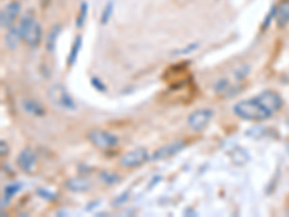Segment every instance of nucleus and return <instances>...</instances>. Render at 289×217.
<instances>
[{"instance_id":"0eeeda50","label":"nucleus","mask_w":289,"mask_h":217,"mask_svg":"<svg viewBox=\"0 0 289 217\" xmlns=\"http://www.w3.org/2000/svg\"><path fill=\"white\" fill-rule=\"evenodd\" d=\"M257 99L262 101V104L272 115L276 113L282 107V104H284V100H282L281 94L276 93V91H273V90H265V91H262L260 94H257Z\"/></svg>"},{"instance_id":"aec40b11","label":"nucleus","mask_w":289,"mask_h":217,"mask_svg":"<svg viewBox=\"0 0 289 217\" xmlns=\"http://www.w3.org/2000/svg\"><path fill=\"white\" fill-rule=\"evenodd\" d=\"M112 13H113V3L110 1V3L106 4V7H104V10H103V15H101V23H103V25L109 22Z\"/></svg>"},{"instance_id":"ddd939ff","label":"nucleus","mask_w":289,"mask_h":217,"mask_svg":"<svg viewBox=\"0 0 289 217\" xmlns=\"http://www.w3.org/2000/svg\"><path fill=\"white\" fill-rule=\"evenodd\" d=\"M9 31L6 32V37H4V43L9 49H15L19 42L23 39L22 37V31H20V26H10L7 28Z\"/></svg>"},{"instance_id":"f03ea898","label":"nucleus","mask_w":289,"mask_h":217,"mask_svg":"<svg viewBox=\"0 0 289 217\" xmlns=\"http://www.w3.org/2000/svg\"><path fill=\"white\" fill-rule=\"evenodd\" d=\"M20 31H22V37L23 41L26 42L28 46L31 48H37L39 46L42 41V26L39 22L35 19L34 15H25L19 23Z\"/></svg>"},{"instance_id":"4be33fe9","label":"nucleus","mask_w":289,"mask_h":217,"mask_svg":"<svg viewBox=\"0 0 289 217\" xmlns=\"http://www.w3.org/2000/svg\"><path fill=\"white\" fill-rule=\"evenodd\" d=\"M127 198H129V191H124L123 196L120 194L119 197H116V198H115V201H113V206H115V207H119L120 204L126 203V200H127Z\"/></svg>"},{"instance_id":"2eb2a0df","label":"nucleus","mask_w":289,"mask_h":217,"mask_svg":"<svg viewBox=\"0 0 289 217\" xmlns=\"http://www.w3.org/2000/svg\"><path fill=\"white\" fill-rule=\"evenodd\" d=\"M22 188V184L20 182H10L4 187L3 190V196H1V207L7 206L9 201L16 196V193H19Z\"/></svg>"},{"instance_id":"20e7f679","label":"nucleus","mask_w":289,"mask_h":217,"mask_svg":"<svg viewBox=\"0 0 289 217\" xmlns=\"http://www.w3.org/2000/svg\"><path fill=\"white\" fill-rule=\"evenodd\" d=\"M48 99L58 107L64 110H76L77 104L68 90L62 84H54L48 88Z\"/></svg>"},{"instance_id":"9d476101","label":"nucleus","mask_w":289,"mask_h":217,"mask_svg":"<svg viewBox=\"0 0 289 217\" xmlns=\"http://www.w3.org/2000/svg\"><path fill=\"white\" fill-rule=\"evenodd\" d=\"M16 162L23 173H32L37 165V155L31 148H25L23 151H20Z\"/></svg>"},{"instance_id":"b1692460","label":"nucleus","mask_w":289,"mask_h":217,"mask_svg":"<svg viewBox=\"0 0 289 217\" xmlns=\"http://www.w3.org/2000/svg\"><path fill=\"white\" fill-rule=\"evenodd\" d=\"M7 154H9V146H7V143L4 140H1L0 142V155L1 157H6Z\"/></svg>"},{"instance_id":"412c9836","label":"nucleus","mask_w":289,"mask_h":217,"mask_svg":"<svg viewBox=\"0 0 289 217\" xmlns=\"http://www.w3.org/2000/svg\"><path fill=\"white\" fill-rule=\"evenodd\" d=\"M38 196L42 198H46V200H55L57 198V194L54 191H49V190H45V188H38Z\"/></svg>"},{"instance_id":"5701e85b","label":"nucleus","mask_w":289,"mask_h":217,"mask_svg":"<svg viewBox=\"0 0 289 217\" xmlns=\"http://www.w3.org/2000/svg\"><path fill=\"white\" fill-rule=\"evenodd\" d=\"M91 84L96 87L97 90H100V91H106V86H104L97 77H93V79H91Z\"/></svg>"},{"instance_id":"9b49d317","label":"nucleus","mask_w":289,"mask_h":217,"mask_svg":"<svg viewBox=\"0 0 289 217\" xmlns=\"http://www.w3.org/2000/svg\"><path fill=\"white\" fill-rule=\"evenodd\" d=\"M275 20L279 28H285L289 23V0H281L275 9Z\"/></svg>"},{"instance_id":"4468645a","label":"nucleus","mask_w":289,"mask_h":217,"mask_svg":"<svg viewBox=\"0 0 289 217\" xmlns=\"http://www.w3.org/2000/svg\"><path fill=\"white\" fill-rule=\"evenodd\" d=\"M22 107L23 110L28 113V115H32V116H37V118H41L45 115V109L41 103H38L37 100L34 99H26L22 101Z\"/></svg>"},{"instance_id":"6ab92c4d","label":"nucleus","mask_w":289,"mask_h":217,"mask_svg":"<svg viewBox=\"0 0 289 217\" xmlns=\"http://www.w3.org/2000/svg\"><path fill=\"white\" fill-rule=\"evenodd\" d=\"M87 13H88V4L83 1L81 3V7H80V15H78V19H77V26L81 28L87 19Z\"/></svg>"},{"instance_id":"6e6552de","label":"nucleus","mask_w":289,"mask_h":217,"mask_svg":"<svg viewBox=\"0 0 289 217\" xmlns=\"http://www.w3.org/2000/svg\"><path fill=\"white\" fill-rule=\"evenodd\" d=\"M20 13V3L19 1H10L9 4L4 6L0 15V23L1 28H10L16 22L18 16Z\"/></svg>"},{"instance_id":"39448f33","label":"nucleus","mask_w":289,"mask_h":217,"mask_svg":"<svg viewBox=\"0 0 289 217\" xmlns=\"http://www.w3.org/2000/svg\"><path fill=\"white\" fill-rule=\"evenodd\" d=\"M148 159H151L148 151L145 148L139 146V148H135V149L129 151L127 154H124L120 158V165L124 168H136V167H140L142 164H145Z\"/></svg>"},{"instance_id":"7ed1b4c3","label":"nucleus","mask_w":289,"mask_h":217,"mask_svg":"<svg viewBox=\"0 0 289 217\" xmlns=\"http://www.w3.org/2000/svg\"><path fill=\"white\" fill-rule=\"evenodd\" d=\"M87 139L100 151H110L115 149L119 143L116 135L103 129H91L87 133Z\"/></svg>"},{"instance_id":"f8f14e48","label":"nucleus","mask_w":289,"mask_h":217,"mask_svg":"<svg viewBox=\"0 0 289 217\" xmlns=\"http://www.w3.org/2000/svg\"><path fill=\"white\" fill-rule=\"evenodd\" d=\"M91 181L87 177H76V178H70L68 181H65V187L71 191L76 193H81V191H87L91 188Z\"/></svg>"},{"instance_id":"f3484780","label":"nucleus","mask_w":289,"mask_h":217,"mask_svg":"<svg viewBox=\"0 0 289 217\" xmlns=\"http://www.w3.org/2000/svg\"><path fill=\"white\" fill-rule=\"evenodd\" d=\"M59 32H61V25H55V26L51 28V31L46 37V42H45L46 43V49L49 52H52L55 49V43H57V38H58Z\"/></svg>"},{"instance_id":"1a4fd4ad","label":"nucleus","mask_w":289,"mask_h":217,"mask_svg":"<svg viewBox=\"0 0 289 217\" xmlns=\"http://www.w3.org/2000/svg\"><path fill=\"white\" fill-rule=\"evenodd\" d=\"M185 146V142L182 140H175V142H171L168 145L161 146L158 151L154 152V155L151 157L152 161H161V159H166V158H171L173 155H176L179 151H182Z\"/></svg>"},{"instance_id":"a211bd4d","label":"nucleus","mask_w":289,"mask_h":217,"mask_svg":"<svg viewBox=\"0 0 289 217\" xmlns=\"http://www.w3.org/2000/svg\"><path fill=\"white\" fill-rule=\"evenodd\" d=\"M100 178L107 185H115V184H117L120 181V177L116 173H112V171H101L100 173Z\"/></svg>"},{"instance_id":"423d86ee","label":"nucleus","mask_w":289,"mask_h":217,"mask_svg":"<svg viewBox=\"0 0 289 217\" xmlns=\"http://www.w3.org/2000/svg\"><path fill=\"white\" fill-rule=\"evenodd\" d=\"M212 116H214V112L211 109H198L188 116L187 122H188V126L191 129L200 132V130H204L208 126Z\"/></svg>"},{"instance_id":"dca6fc26","label":"nucleus","mask_w":289,"mask_h":217,"mask_svg":"<svg viewBox=\"0 0 289 217\" xmlns=\"http://www.w3.org/2000/svg\"><path fill=\"white\" fill-rule=\"evenodd\" d=\"M81 45H83V37L78 35V37L74 39L73 46H71V51H70V54H68L67 64H68L70 67H73V65L77 62V58H78V52H80V49H81Z\"/></svg>"},{"instance_id":"f257e3e1","label":"nucleus","mask_w":289,"mask_h":217,"mask_svg":"<svg viewBox=\"0 0 289 217\" xmlns=\"http://www.w3.org/2000/svg\"><path fill=\"white\" fill-rule=\"evenodd\" d=\"M233 112L243 120L249 122H262L272 116V113L262 104V101L256 97L240 100L233 106Z\"/></svg>"}]
</instances>
